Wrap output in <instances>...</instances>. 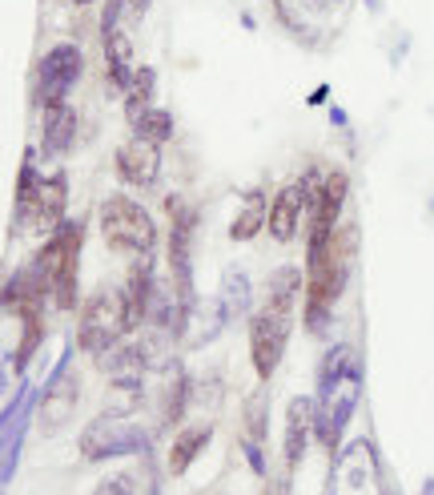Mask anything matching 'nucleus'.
<instances>
[{
    "label": "nucleus",
    "mask_w": 434,
    "mask_h": 495,
    "mask_svg": "<svg viewBox=\"0 0 434 495\" xmlns=\"http://www.w3.org/2000/svg\"><path fill=\"white\" fill-rule=\"evenodd\" d=\"M80 73H85V57H80L77 45H56V49H48L37 65V101L40 105L64 101L72 85L80 81Z\"/></svg>",
    "instance_id": "nucleus-8"
},
{
    "label": "nucleus",
    "mask_w": 434,
    "mask_h": 495,
    "mask_svg": "<svg viewBox=\"0 0 434 495\" xmlns=\"http://www.w3.org/2000/svg\"><path fill=\"white\" fill-rule=\"evenodd\" d=\"M69 4H93V0H69Z\"/></svg>",
    "instance_id": "nucleus-30"
},
{
    "label": "nucleus",
    "mask_w": 434,
    "mask_h": 495,
    "mask_svg": "<svg viewBox=\"0 0 434 495\" xmlns=\"http://www.w3.org/2000/svg\"><path fill=\"white\" fill-rule=\"evenodd\" d=\"M302 214H305V194L297 181H289L270 197V214H265V230H270L273 242H294Z\"/></svg>",
    "instance_id": "nucleus-14"
},
{
    "label": "nucleus",
    "mask_w": 434,
    "mask_h": 495,
    "mask_svg": "<svg viewBox=\"0 0 434 495\" xmlns=\"http://www.w3.org/2000/svg\"><path fill=\"white\" fill-rule=\"evenodd\" d=\"M101 238L113 254L121 258L145 262L157 250V222L145 206H137L133 197H104L101 202Z\"/></svg>",
    "instance_id": "nucleus-3"
},
{
    "label": "nucleus",
    "mask_w": 434,
    "mask_h": 495,
    "mask_svg": "<svg viewBox=\"0 0 434 495\" xmlns=\"http://www.w3.org/2000/svg\"><path fill=\"white\" fill-rule=\"evenodd\" d=\"M289 323H294V310H281L273 302H262V310L249 315V358H254V371L262 382L273 379L281 355H286Z\"/></svg>",
    "instance_id": "nucleus-7"
},
{
    "label": "nucleus",
    "mask_w": 434,
    "mask_h": 495,
    "mask_svg": "<svg viewBox=\"0 0 434 495\" xmlns=\"http://www.w3.org/2000/svg\"><path fill=\"white\" fill-rule=\"evenodd\" d=\"M77 141V109L69 101H56V105H45V138H40V154L48 162L64 157Z\"/></svg>",
    "instance_id": "nucleus-16"
},
{
    "label": "nucleus",
    "mask_w": 434,
    "mask_h": 495,
    "mask_svg": "<svg viewBox=\"0 0 434 495\" xmlns=\"http://www.w3.org/2000/svg\"><path fill=\"white\" fill-rule=\"evenodd\" d=\"M121 93H125V117H129V125H133L137 117L153 109V93H157V73H153L149 65H137L133 77H129V85H125Z\"/></svg>",
    "instance_id": "nucleus-19"
},
{
    "label": "nucleus",
    "mask_w": 434,
    "mask_h": 495,
    "mask_svg": "<svg viewBox=\"0 0 434 495\" xmlns=\"http://www.w3.org/2000/svg\"><path fill=\"white\" fill-rule=\"evenodd\" d=\"M422 495H434V479H426V483H422Z\"/></svg>",
    "instance_id": "nucleus-29"
},
{
    "label": "nucleus",
    "mask_w": 434,
    "mask_h": 495,
    "mask_svg": "<svg viewBox=\"0 0 434 495\" xmlns=\"http://www.w3.org/2000/svg\"><path fill=\"white\" fill-rule=\"evenodd\" d=\"M273 4H281V0H273Z\"/></svg>",
    "instance_id": "nucleus-33"
},
{
    "label": "nucleus",
    "mask_w": 434,
    "mask_h": 495,
    "mask_svg": "<svg viewBox=\"0 0 434 495\" xmlns=\"http://www.w3.org/2000/svg\"><path fill=\"white\" fill-rule=\"evenodd\" d=\"M265 495H289V475H281V479H270V487H265Z\"/></svg>",
    "instance_id": "nucleus-27"
},
{
    "label": "nucleus",
    "mask_w": 434,
    "mask_h": 495,
    "mask_svg": "<svg viewBox=\"0 0 434 495\" xmlns=\"http://www.w3.org/2000/svg\"><path fill=\"white\" fill-rule=\"evenodd\" d=\"M346 382H362V355L350 342H334V347L321 355V366H318V403H326Z\"/></svg>",
    "instance_id": "nucleus-13"
},
{
    "label": "nucleus",
    "mask_w": 434,
    "mask_h": 495,
    "mask_svg": "<svg viewBox=\"0 0 434 495\" xmlns=\"http://www.w3.org/2000/svg\"><path fill=\"white\" fill-rule=\"evenodd\" d=\"M265 214H270L265 194H262V189H249V194L241 197L238 218L230 222V238H233V242H249V238H257V230L265 226Z\"/></svg>",
    "instance_id": "nucleus-18"
},
{
    "label": "nucleus",
    "mask_w": 434,
    "mask_h": 495,
    "mask_svg": "<svg viewBox=\"0 0 434 495\" xmlns=\"http://www.w3.org/2000/svg\"><path fill=\"white\" fill-rule=\"evenodd\" d=\"M104 37V65H109V81L117 85V89H125L129 77H133L137 65H129V41L121 29H113V33H101Z\"/></svg>",
    "instance_id": "nucleus-21"
},
{
    "label": "nucleus",
    "mask_w": 434,
    "mask_h": 495,
    "mask_svg": "<svg viewBox=\"0 0 434 495\" xmlns=\"http://www.w3.org/2000/svg\"><path fill=\"white\" fill-rule=\"evenodd\" d=\"M80 246H85V230H80V222H61V226L45 238V246L37 250V258H32L37 274L45 278L48 302H53L56 310H72V306H77Z\"/></svg>",
    "instance_id": "nucleus-1"
},
{
    "label": "nucleus",
    "mask_w": 434,
    "mask_h": 495,
    "mask_svg": "<svg viewBox=\"0 0 434 495\" xmlns=\"http://www.w3.org/2000/svg\"><path fill=\"white\" fill-rule=\"evenodd\" d=\"M153 0H104V13H101V33H113L121 21H137L145 17Z\"/></svg>",
    "instance_id": "nucleus-24"
},
{
    "label": "nucleus",
    "mask_w": 434,
    "mask_h": 495,
    "mask_svg": "<svg viewBox=\"0 0 434 495\" xmlns=\"http://www.w3.org/2000/svg\"><path fill=\"white\" fill-rule=\"evenodd\" d=\"M64 206H69V178L64 173L40 178L32 154H24L21 181H16V226L24 234H53L64 222Z\"/></svg>",
    "instance_id": "nucleus-2"
},
{
    "label": "nucleus",
    "mask_w": 434,
    "mask_h": 495,
    "mask_svg": "<svg viewBox=\"0 0 434 495\" xmlns=\"http://www.w3.org/2000/svg\"><path fill=\"white\" fill-rule=\"evenodd\" d=\"M382 463L370 439H354V443L338 447L334 463H330L326 495H382Z\"/></svg>",
    "instance_id": "nucleus-5"
},
{
    "label": "nucleus",
    "mask_w": 434,
    "mask_h": 495,
    "mask_svg": "<svg viewBox=\"0 0 434 495\" xmlns=\"http://www.w3.org/2000/svg\"><path fill=\"white\" fill-rule=\"evenodd\" d=\"M313 415H318V399H310V395L289 399V407H286V443H281L289 471H297V463L305 459V447H310V439H313Z\"/></svg>",
    "instance_id": "nucleus-12"
},
{
    "label": "nucleus",
    "mask_w": 434,
    "mask_h": 495,
    "mask_svg": "<svg viewBox=\"0 0 434 495\" xmlns=\"http://www.w3.org/2000/svg\"><path fill=\"white\" fill-rule=\"evenodd\" d=\"M133 331V323H129V302H125V290H96L93 298L85 302V310H80V323H77V347L85 350L88 358L104 355V350H113L125 334Z\"/></svg>",
    "instance_id": "nucleus-4"
},
{
    "label": "nucleus",
    "mask_w": 434,
    "mask_h": 495,
    "mask_svg": "<svg viewBox=\"0 0 434 495\" xmlns=\"http://www.w3.org/2000/svg\"><path fill=\"white\" fill-rule=\"evenodd\" d=\"M189 403H193V379L185 371H177L173 387H169V403H165V423H169V427H177V423L185 419Z\"/></svg>",
    "instance_id": "nucleus-23"
},
{
    "label": "nucleus",
    "mask_w": 434,
    "mask_h": 495,
    "mask_svg": "<svg viewBox=\"0 0 434 495\" xmlns=\"http://www.w3.org/2000/svg\"><path fill=\"white\" fill-rule=\"evenodd\" d=\"M77 403H80V379H77V371H72L69 350H64V358L56 363V371L48 374L45 390L37 395V411H40V423H45V431H61L64 423L72 419Z\"/></svg>",
    "instance_id": "nucleus-9"
},
{
    "label": "nucleus",
    "mask_w": 434,
    "mask_h": 495,
    "mask_svg": "<svg viewBox=\"0 0 434 495\" xmlns=\"http://www.w3.org/2000/svg\"><path fill=\"white\" fill-rule=\"evenodd\" d=\"M93 495H137V487H133V479H129V475H113V479H104Z\"/></svg>",
    "instance_id": "nucleus-25"
},
{
    "label": "nucleus",
    "mask_w": 434,
    "mask_h": 495,
    "mask_svg": "<svg viewBox=\"0 0 434 495\" xmlns=\"http://www.w3.org/2000/svg\"><path fill=\"white\" fill-rule=\"evenodd\" d=\"M249 306H254V282L241 266H230L221 278V294H217V326L249 318Z\"/></svg>",
    "instance_id": "nucleus-15"
},
{
    "label": "nucleus",
    "mask_w": 434,
    "mask_h": 495,
    "mask_svg": "<svg viewBox=\"0 0 434 495\" xmlns=\"http://www.w3.org/2000/svg\"><path fill=\"white\" fill-rule=\"evenodd\" d=\"M209 439H213V423L185 427L181 435L173 439V447H169V475H185V471L197 463V455L209 447Z\"/></svg>",
    "instance_id": "nucleus-17"
},
{
    "label": "nucleus",
    "mask_w": 434,
    "mask_h": 495,
    "mask_svg": "<svg viewBox=\"0 0 434 495\" xmlns=\"http://www.w3.org/2000/svg\"><path fill=\"white\" fill-rule=\"evenodd\" d=\"M153 447V435L137 423H129V415H113L104 411L101 419H93L80 431V455L93 463L101 459H117V455H141Z\"/></svg>",
    "instance_id": "nucleus-6"
},
{
    "label": "nucleus",
    "mask_w": 434,
    "mask_h": 495,
    "mask_svg": "<svg viewBox=\"0 0 434 495\" xmlns=\"http://www.w3.org/2000/svg\"><path fill=\"white\" fill-rule=\"evenodd\" d=\"M265 431H270V395L254 390L246 399V415H241V443L265 447Z\"/></svg>",
    "instance_id": "nucleus-20"
},
{
    "label": "nucleus",
    "mask_w": 434,
    "mask_h": 495,
    "mask_svg": "<svg viewBox=\"0 0 434 495\" xmlns=\"http://www.w3.org/2000/svg\"><path fill=\"white\" fill-rule=\"evenodd\" d=\"M382 495H398V491H382Z\"/></svg>",
    "instance_id": "nucleus-31"
},
{
    "label": "nucleus",
    "mask_w": 434,
    "mask_h": 495,
    "mask_svg": "<svg viewBox=\"0 0 434 495\" xmlns=\"http://www.w3.org/2000/svg\"><path fill=\"white\" fill-rule=\"evenodd\" d=\"M241 447H246V459L254 467V475L265 479V447H257V443H241Z\"/></svg>",
    "instance_id": "nucleus-26"
},
{
    "label": "nucleus",
    "mask_w": 434,
    "mask_h": 495,
    "mask_svg": "<svg viewBox=\"0 0 434 495\" xmlns=\"http://www.w3.org/2000/svg\"><path fill=\"white\" fill-rule=\"evenodd\" d=\"M326 97H330V85H321V89L310 97V105H321V101H326Z\"/></svg>",
    "instance_id": "nucleus-28"
},
{
    "label": "nucleus",
    "mask_w": 434,
    "mask_h": 495,
    "mask_svg": "<svg viewBox=\"0 0 434 495\" xmlns=\"http://www.w3.org/2000/svg\"><path fill=\"white\" fill-rule=\"evenodd\" d=\"M330 4H342V0H330Z\"/></svg>",
    "instance_id": "nucleus-32"
},
{
    "label": "nucleus",
    "mask_w": 434,
    "mask_h": 495,
    "mask_svg": "<svg viewBox=\"0 0 434 495\" xmlns=\"http://www.w3.org/2000/svg\"><path fill=\"white\" fill-rule=\"evenodd\" d=\"M133 133H137V138H149V141H157V146H161V141L173 138V113H169V109H157V105H153L149 113H141V117L133 122Z\"/></svg>",
    "instance_id": "nucleus-22"
},
{
    "label": "nucleus",
    "mask_w": 434,
    "mask_h": 495,
    "mask_svg": "<svg viewBox=\"0 0 434 495\" xmlns=\"http://www.w3.org/2000/svg\"><path fill=\"white\" fill-rule=\"evenodd\" d=\"M45 302H48L45 278L37 274L32 262H29V266H21L4 286H0V306H4L8 315H16L21 323H37L40 310H45Z\"/></svg>",
    "instance_id": "nucleus-10"
},
{
    "label": "nucleus",
    "mask_w": 434,
    "mask_h": 495,
    "mask_svg": "<svg viewBox=\"0 0 434 495\" xmlns=\"http://www.w3.org/2000/svg\"><path fill=\"white\" fill-rule=\"evenodd\" d=\"M113 170H117V178L125 181V186H153V181L161 178V146L149 138H129L125 146L117 149V157H113Z\"/></svg>",
    "instance_id": "nucleus-11"
}]
</instances>
